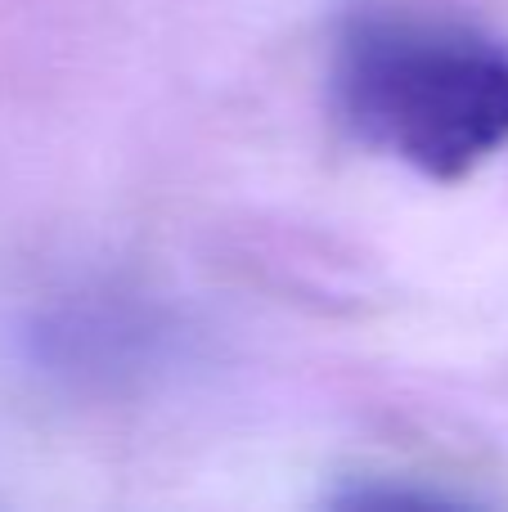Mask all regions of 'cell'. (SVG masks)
<instances>
[{"label": "cell", "instance_id": "cell-1", "mask_svg": "<svg viewBox=\"0 0 508 512\" xmlns=\"http://www.w3.org/2000/svg\"><path fill=\"white\" fill-rule=\"evenodd\" d=\"M338 122L428 180H464L508 144V45L437 18L356 9L329 59Z\"/></svg>", "mask_w": 508, "mask_h": 512}]
</instances>
